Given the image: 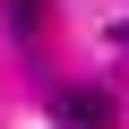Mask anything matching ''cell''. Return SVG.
I'll return each mask as SVG.
<instances>
[{
    "mask_svg": "<svg viewBox=\"0 0 129 129\" xmlns=\"http://www.w3.org/2000/svg\"><path fill=\"white\" fill-rule=\"evenodd\" d=\"M9 17H17V26L35 35V26H43V0H9Z\"/></svg>",
    "mask_w": 129,
    "mask_h": 129,
    "instance_id": "obj_2",
    "label": "cell"
},
{
    "mask_svg": "<svg viewBox=\"0 0 129 129\" xmlns=\"http://www.w3.org/2000/svg\"><path fill=\"white\" fill-rule=\"evenodd\" d=\"M52 120H60V129H112L120 112H112L103 86H60V95H52Z\"/></svg>",
    "mask_w": 129,
    "mask_h": 129,
    "instance_id": "obj_1",
    "label": "cell"
}]
</instances>
